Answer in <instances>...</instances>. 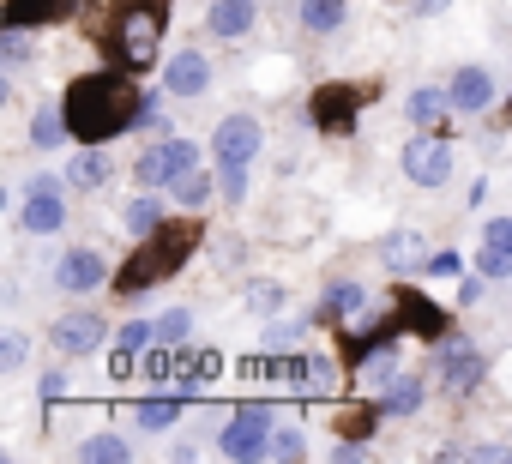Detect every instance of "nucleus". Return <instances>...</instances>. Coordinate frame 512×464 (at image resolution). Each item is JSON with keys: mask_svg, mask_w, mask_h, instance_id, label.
Masks as SVG:
<instances>
[{"mask_svg": "<svg viewBox=\"0 0 512 464\" xmlns=\"http://www.w3.org/2000/svg\"><path fill=\"white\" fill-rule=\"evenodd\" d=\"M302 452H308L302 428H272V458H302Z\"/></svg>", "mask_w": 512, "mask_h": 464, "instance_id": "473e14b6", "label": "nucleus"}, {"mask_svg": "<svg viewBox=\"0 0 512 464\" xmlns=\"http://www.w3.org/2000/svg\"><path fill=\"white\" fill-rule=\"evenodd\" d=\"M404 175L416 187H446L452 181V145L440 139V127H422L416 139H404Z\"/></svg>", "mask_w": 512, "mask_h": 464, "instance_id": "20e7f679", "label": "nucleus"}, {"mask_svg": "<svg viewBox=\"0 0 512 464\" xmlns=\"http://www.w3.org/2000/svg\"><path fill=\"white\" fill-rule=\"evenodd\" d=\"M211 37H223V43H241L247 31H253V0H211Z\"/></svg>", "mask_w": 512, "mask_h": 464, "instance_id": "dca6fc26", "label": "nucleus"}, {"mask_svg": "<svg viewBox=\"0 0 512 464\" xmlns=\"http://www.w3.org/2000/svg\"><path fill=\"white\" fill-rule=\"evenodd\" d=\"M67 133H73V127H67V109H61V115H55V109H37V115H31V145H37V151L67 145Z\"/></svg>", "mask_w": 512, "mask_h": 464, "instance_id": "4be33fe9", "label": "nucleus"}, {"mask_svg": "<svg viewBox=\"0 0 512 464\" xmlns=\"http://www.w3.org/2000/svg\"><path fill=\"white\" fill-rule=\"evenodd\" d=\"M217 374H223V356H217V350H193V356L175 362V392H181V398H199Z\"/></svg>", "mask_w": 512, "mask_h": 464, "instance_id": "2eb2a0df", "label": "nucleus"}, {"mask_svg": "<svg viewBox=\"0 0 512 464\" xmlns=\"http://www.w3.org/2000/svg\"><path fill=\"white\" fill-rule=\"evenodd\" d=\"M476 272H482L488 284H500V278H512V254H506V248H488V242H482V254H476Z\"/></svg>", "mask_w": 512, "mask_h": 464, "instance_id": "c756f323", "label": "nucleus"}, {"mask_svg": "<svg viewBox=\"0 0 512 464\" xmlns=\"http://www.w3.org/2000/svg\"><path fill=\"white\" fill-rule=\"evenodd\" d=\"M434 368L452 392H476L482 386V350L458 332H440V350H434Z\"/></svg>", "mask_w": 512, "mask_h": 464, "instance_id": "0eeeda50", "label": "nucleus"}, {"mask_svg": "<svg viewBox=\"0 0 512 464\" xmlns=\"http://www.w3.org/2000/svg\"><path fill=\"white\" fill-rule=\"evenodd\" d=\"M284 302H290V290H284V284H272V278L247 284V308H253V314H278Z\"/></svg>", "mask_w": 512, "mask_h": 464, "instance_id": "cd10ccee", "label": "nucleus"}, {"mask_svg": "<svg viewBox=\"0 0 512 464\" xmlns=\"http://www.w3.org/2000/svg\"><path fill=\"white\" fill-rule=\"evenodd\" d=\"M79 458H85V464H127L133 446H127L121 434H91V440H79Z\"/></svg>", "mask_w": 512, "mask_h": 464, "instance_id": "5701e85b", "label": "nucleus"}, {"mask_svg": "<svg viewBox=\"0 0 512 464\" xmlns=\"http://www.w3.org/2000/svg\"><path fill=\"white\" fill-rule=\"evenodd\" d=\"M115 344H127V350H151V344H157V320H127V326L115 332Z\"/></svg>", "mask_w": 512, "mask_h": 464, "instance_id": "2f4dec72", "label": "nucleus"}, {"mask_svg": "<svg viewBox=\"0 0 512 464\" xmlns=\"http://www.w3.org/2000/svg\"><path fill=\"white\" fill-rule=\"evenodd\" d=\"M139 109H145V91H133L121 73H91L67 91V127L73 139H115L121 127H139Z\"/></svg>", "mask_w": 512, "mask_h": 464, "instance_id": "f257e3e1", "label": "nucleus"}, {"mask_svg": "<svg viewBox=\"0 0 512 464\" xmlns=\"http://www.w3.org/2000/svg\"><path fill=\"white\" fill-rule=\"evenodd\" d=\"M368 308V290L356 284V278H338L332 290H326V314H362Z\"/></svg>", "mask_w": 512, "mask_h": 464, "instance_id": "393cba45", "label": "nucleus"}, {"mask_svg": "<svg viewBox=\"0 0 512 464\" xmlns=\"http://www.w3.org/2000/svg\"><path fill=\"white\" fill-rule=\"evenodd\" d=\"M446 7H452V0H416V13H422V19H434V13H446Z\"/></svg>", "mask_w": 512, "mask_h": 464, "instance_id": "79ce46f5", "label": "nucleus"}, {"mask_svg": "<svg viewBox=\"0 0 512 464\" xmlns=\"http://www.w3.org/2000/svg\"><path fill=\"white\" fill-rule=\"evenodd\" d=\"M103 338H109V326H103V314H91V308H73V314H61V320L49 326V344H55L61 356H91Z\"/></svg>", "mask_w": 512, "mask_h": 464, "instance_id": "9d476101", "label": "nucleus"}, {"mask_svg": "<svg viewBox=\"0 0 512 464\" xmlns=\"http://www.w3.org/2000/svg\"><path fill=\"white\" fill-rule=\"evenodd\" d=\"M199 163V145L193 139H157L151 151H139V163H133V175H139V187H169L181 169H193Z\"/></svg>", "mask_w": 512, "mask_h": 464, "instance_id": "423d86ee", "label": "nucleus"}, {"mask_svg": "<svg viewBox=\"0 0 512 464\" xmlns=\"http://www.w3.org/2000/svg\"><path fill=\"white\" fill-rule=\"evenodd\" d=\"M0 43H7V61H25V55H31V43H25V25H7V37H0Z\"/></svg>", "mask_w": 512, "mask_h": 464, "instance_id": "e433bc0d", "label": "nucleus"}, {"mask_svg": "<svg viewBox=\"0 0 512 464\" xmlns=\"http://www.w3.org/2000/svg\"><path fill=\"white\" fill-rule=\"evenodd\" d=\"M338 25H344V0H302V31L332 37Z\"/></svg>", "mask_w": 512, "mask_h": 464, "instance_id": "412c9836", "label": "nucleus"}, {"mask_svg": "<svg viewBox=\"0 0 512 464\" xmlns=\"http://www.w3.org/2000/svg\"><path fill=\"white\" fill-rule=\"evenodd\" d=\"M97 284H109V260H103L97 248H73V254L55 266V290H67V296H91Z\"/></svg>", "mask_w": 512, "mask_h": 464, "instance_id": "9b49d317", "label": "nucleus"}, {"mask_svg": "<svg viewBox=\"0 0 512 464\" xmlns=\"http://www.w3.org/2000/svg\"><path fill=\"white\" fill-rule=\"evenodd\" d=\"M290 338H296V326H290V320H278V326L266 332V350H290Z\"/></svg>", "mask_w": 512, "mask_h": 464, "instance_id": "58836bf2", "label": "nucleus"}, {"mask_svg": "<svg viewBox=\"0 0 512 464\" xmlns=\"http://www.w3.org/2000/svg\"><path fill=\"white\" fill-rule=\"evenodd\" d=\"M19 362H25V338H19V332H7V344H0V368L13 374Z\"/></svg>", "mask_w": 512, "mask_h": 464, "instance_id": "c9c22d12", "label": "nucleus"}, {"mask_svg": "<svg viewBox=\"0 0 512 464\" xmlns=\"http://www.w3.org/2000/svg\"><path fill=\"white\" fill-rule=\"evenodd\" d=\"M181 404H187L181 392H175V398H139L133 416H139V428H175V422H181Z\"/></svg>", "mask_w": 512, "mask_h": 464, "instance_id": "b1692460", "label": "nucleus"}, {"mask_svg": "<svg viewBox=\"0 0 512 464\" xmlns=\"http://www.w3.org/2000/svg\"><path fill=\"white\" fill-rule=\"evenodd\" d=\"M217 446H223L229 458H260V452H272V410H266V404H241V410L223 422Z\"/></svg>", "mask_w": 512, "mask_h": 464, "instance_id": "39448f33", "label": "nucleus"}, {"mask_svg": "<svg viewBox=\"0 0 512 464\" xmlns=\"http://www.w3.org/2000/svg\"><path fill=\"white\" fill-rule=\"evenodd\" d=\"M482 242H488V248H506V254H512V217H488V223H482Z\"/></svg>", "mask_w": 512, "mask_h": 464, "instance_id": "f704fd0d", "label": "nucleus"}, {"mask_svg": "<svg viewBox=\"0 0 512 464\" xmlns=\"http://www.w3.org/2000/svg\"><path fill=\"white\" fill-rule=\"evenodd\" d=\"M163 91H169V97H181V103H187V97H205V91H211V61H205V55H193V49H187V55H175V61L163 67Z\"/></svg>", "mask_w": 512, "mask_h": 464, "instance_id": "f8f14e48", "label": "nucleus"}, {"mask_svg": "<svg viewBox=\"0 0 512 464\" xmlns=\"http://www.w3.org/2000/svg\"><path fill=\"white\" fill-rule=\"evenodd\" d=\"M380 260H386V272H416V266H428L434 254H428V242H422V229H392V236L380 242Z\"/></svg>", "mask_w": 512, "mask_h": 464, "instance_id": "4468645a", "label": "nucleus"}, {"mask_svg": "<svg viewBox=\"0 0 512 464\" xmlns=\"http://www.w3.org/2000/svg\"><path fill=\"white\" fill-rule=\"evenodd\" d=\"M446 91H452V109H458V115H482V109H494V73H488V67H458Z\"/></svg>", "mask_w": 512, "mask_h": 464, "instance_id": "ddd939ff", "label": "nucleus"}, {"mask_svg": "<svg viewBox=\"0 0 512 464\" xmlns=\"http://www.w3.org/2000/svg\"><path fill=\"white\" fill-rule=\"evenodd\" d=\"M260 145H266L260 115H223V121H217V133H211L217 163H253V157H260Z\"/></svg>", "mask_w": 512, "mask_h": 464, "instance_id": "6e6552de", "label": "nucleus"}, {"mask_svg": "<svg viewBox=\"0 0 512 464\" xmlns=\"http://www.w3.org/2000/svg\"><path fill=\"white\" fill-rule=\"evenodd\" d=\"M25 236H55V229L67 223V205H61V181L55 175H37L25 181Z\"/></svg>", "mask_w": 512, "mask_h": 464, "instance_id": "1a4fd4ad", "label": "nucleus"}, {"mask_svg": "<svg viewBox=\"0 0 512 464\" xmlns=\"http://www.w3.org/2000/svg\"><path fill=\"white\" fill-rule=\"evenodd\" d=\"M422 374H392V386L380 392V416H416L422 410Z\"/></svg>", "mask_w": 512, "mask_h": 464, "instance_id": "a211bd4d", "label": "nucleus"}, {"mask_svg": "<svg viewBox=\"0 0 512 464\" xmlns=\"http://www.w3.org/2000/svg\"><path fill=\"white\" fill-rule=\"evenodd\" d=\"M109 43L127 67H151L163 43V0H121V19L109 25Z\"/></svg>", "mask_w": 512, "mask_h": 464, "instance_id": "7ed1b4c3", "label": "nucleus"}, {"mask_svg": "<svg viewBox=\"0 0 512 464\" xmlns=\"http://www.w3.org/2000/svg\"><path fill=\"white\" fill-rule=\"evenodd\" d=\"M482 290H488V284H482V272H470V278H464V284H458V308H470V302H476V296H482Z\"/></svg>", "mask_w": 512, "mask_h": 464, "instance_id": "4c0bfd02", "label": "nucleus"}, {"mask_svg": "<svg viewBox=\"0 0 512 464\" xmlns=\"http://www.w3.org/2000/svg\"><path fill=\"white\" fill-rule=\"evenodd\" d=\"M127 229H133V236H151V229H163V205H157L151 193H139V199L127 205Z\"/></svg>", "mask_w": 512, "mask_h": 464, "instance_id": "bb28decb", "label": "nucleus"}, {"mask_svg": "<svg viewBox=\"0 0 512 464\" xmlns=\"http://www.w3.org/2000/svg\"><path fill=\"white\" fill-rule=\"evenodd\" d=\"M109 175H115V157H109L103 145H85V151L73 157V169H67V181H73V187H85V193H97Z\"/></svg>", "mask_w": 512, "mask_h": 464, "instance_id": "f3484780", "label": "nucleus"}, {"mask_svg": "<svg viewBox=\"0 0 512 464\" xmlns=\"http://www.w3.org/2000/svg\"><path fill=\"white\" fill-rule=\"evenodd\" d=\"M211 193H217V181H211V175H205L199 163H193V169H181V175L169 181V199H175V205H187V211H199V205H205Z\"/></svg>", "mask_w": 512, "mask_h": 464, "instance_id": "6ab92c4d", "label": "nucleus"}, {"mask_svg": "<svg viewBox=\"0 0 512 464\" xmlns=\"http://www.w3.org/2000/svg\"><path fill=\"white\" fill-rule=\"evenodd\" d=\"M55 13H67V0H7V25H37Z\"/></svg>", "mask_w": 512, "mask_h": 464, "instance_id": "a878e982", "label": "nucleus"}, {"mask_svg": "<svg viewBox=\"0 0 512 464\" xmlns=\"http://www.w3.org/2000/svg\"><path fill=\"white\" fill-rule=\"evenodd\" d=\"M217 193H223L229 205H241V199H247V163H223V175H217Z\"/></svg>", "mask_w": 512, "mask_h": 464, "instance_id": "7c9ffc66", "label": "nucleus"}, {"mask_svg": "<svg viewBox=\"0 0 512 464\" xmlns=\"http://www.w3.org/2000/svg\"><path fill=\"white\" fill-rule=\"evenodd\" d=\"M37 392H43V404H49V398H61V392H67V374H43V380H37Z\"/></svg>", "mask_w": 512, "mask_h": 464, "instance_id": "a19ab883", "label": "nucleus"}, {"mask_svg": "<svg viewBox=\"0 0 512 464\" xmlns=\"http://www.w3.org/2000/svg\"><path fill=\"white\" fill-rule=\"evenodd\" d=\"M446 109H452V91H434V85H416L410 91V121L416 127H440Z\"/></svg>", "mask_w": 512, "mask_h": 464, "instance_id": "aec40b11", "label": "nucleus"}, {"mask_svg": "<svg viewBox=\"0 0 512 464\" xmlns=\"http://www.w3.org/2000/svg\"><path fill=\"white\" fill-rule=\"evenodd\" d=\"M392 368H398V356H392V344H386V350H374V356H368V368H362V380H368V386H380V380H386Z\"/></svg>", "mask_w": 512, "mask_h": 464, "instance_id": "72a5a7b5", "label": "nucleus"}, {"mask_svg": "<svg viewBox=\"0 0 512 464\" xmlns=\"http://www.w3.org/2000/svg\"><path fill=\"white\" fill-rule=\"evenodd\" d=\"M193 229L187 223H163V229H151V236H145V248L121 266V278H115V290L121 296H139V290H151V284H163L187 254H193Z\"/></svg>", "mask_w": 512, "mask_h": 464, "instance_id": "f03ea898", "label": "nucleus"}, {"mask_svg": "<svg viewBox=\"0 0 512 464\" xmlns=\"http://www.w3.org/2000/svg\"><path fill=\"white\" fill-rule=\"evenodd\" d=\"M187 332H193V314H187V308H169V314L157 320V344H187Z\"/></svg>", "mask_w": 512, "mask_h": 464, "instance_id": "c85d7f7f", "label": "nucleus"}, {"mask_svg": "<svg viewBox=\"0 0 512 464\" xmlns=\"http://www.w3.org/2000/svg\"><path fill=\"white\" fill-rule=\"evenodd\" d=\"M428 272H434V278H458V254H434Z\"/></svg>", "mask_w": 512, "mask_h": 464, "instance_id": "ea45409f", "label": "nucleus"}]
</instances>
